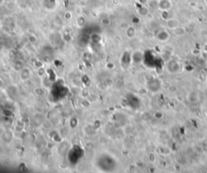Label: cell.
Listing matches in <instances>:
<instances>
[{
  "label": "cell",
  "mask_w": 207,
  "mask_h": 173,
  "mask_svg": "<svg viewBox=\"0 0 207 173\" xmlns=\"http://www.w3.org/2000/svg\"><path fill=\"white\" fill-rule=\"evenodd\" d=\"M173 31H174V33H176L177 35H184V29L183 28H180L179 26L174 28Z\"/></svg>",
  "instance_id": "1"
}]
</instances>
